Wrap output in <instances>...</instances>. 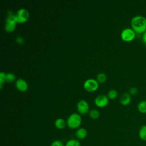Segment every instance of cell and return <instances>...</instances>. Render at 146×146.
<instances>
[{
    "label": "cell",
    "mask_w": 146,
    "mask_h": 146,
    "mask_svg": "<svg viewBox=\"0 0 146 146\" xmlns=\"http://www.w3.org/2000/svg\"><path fill=\"white\" fill-rule=\"evenodd\" d=\"M132 29L136 33H143L146 31V18L142 15H136L131 20Z\"/></svg>",
    "instance_id": "cell-1"
},
{
    "label": "cell",
    "mask_w": 146,
    "mask_h": 146,
    "mask_svg": "<svg viewBox=\"0 0 146 146\" xmlns=\"http://www.w3.org/2000/svg\"><path fill=\"white\" fill-rule=\"evenodd\" d=\"M67 125L71 129H78L82 123V117L77 113H71L67 118Z\"/></svg>",
    "instance_id": "cell-2"
},
{
    "label": "cell",
    "mask_w": 146,
    "mask_h": 146,
    "mask_svg": "<svg viewBox=\"0 0 146 146\" xmlns=\"http://www.w3.org/2000/svg\"><path fill=\"white\" fill-rule=\"evenodd\" d=\"M17 22V21L16 20L15 14H13L11 11H9V14L5 20V30L7 33L13 32L15 29Z\"/></svg>",
    "instance_id": "cell-3"
},
{
    "label": "cell",
    "mask_w": 146,
    "mask_h": 146,
    "mask_svg": "<svg viewBox=\"0 0 146 146\" xmlns=\"http://www.w3.org/2000/svg\"><path fill=\"white\" fill-rule=\"evenodd\" d=\"M136 36V33L131 28H125L121 33V38L125 42H131Z\"/></svg>",
    "instance_id": "cell-4"
},
{
    "label": "cell",
    "mask_w": 146,
    "mask_h": 146,
    "mask_svg": "<svg viewBox=\"0 0 146 146\" xmlns=\"http://www.w3.org/2000/svg\"><path fill=\"white\" fill-rule=\"evenodd\" d=\"M83 87L87 91L94 92L98 89L99 87V83L96 79L90 78L84 82Z\"/></svg>",
    "instance_id": "cell-5"
},
{
    "label": "cell",
    "mask_w": 146,
    "mask_h": 146,
    "mask_svg": "<svg viewBox=\"0 0 146 146\" xmlns=\"http://www.w3.org/2000/svg\"><path fill=\"white\" fill-rule=\"evenodd\" d=\"M17 22L22 23L25 22L29 18V13L27 9L25 8L19 9L15 14Z\"/></svg>",
    "instance_id": "cell-6"
},
{
    "label": "cell",
    "mask_w": 146,
    "mask_h": 146,
    "mask_svg": "<svg viewBox=\"0 0 146 146\" xmlns=\"http://www.w3.org/2000/svg\"><path fill=\"white\" fill-rule=\"evenodd\" d=\"M94 103L96 106L99 107H103L108 104V98L106 95L100 94L95 98Z\"/></svg>",
    "instance_id": "cell-7"
},
{
    "label": "cell",
    "mask_w": 146,
    "mask_h": 146,
    "mask_svg": "<svg viewBox=\"0 0 146 146\" xmlns=\"http://www.w3.org/2000/svg\"><path fill=\"white\" fill-rule=\"evenodd\" d=\"M77 110L78 112L82 115H84L89 111V105L85 100H80L77 103Z\"/></svg>",
    "instance_id": "cell-8"
},
{
    "label": "cell",
    "mask_w": 146,
    "mask_h": 146,
    "mask_svg": "<svg viewBox=\"0 0 146 146\" xmlns=\"http://www.w3.org/2000/svg\"><path fill=\"white\" fill-rule=\"evenodd\" d=\"M15 84L16 88L21 92H25L28 88V84L27 82L22 78L17 79Z\"/></svg>",
    "instance_id": "cell-9"
},
{
    "label": "cell",
    "mask_w": 146,
    "mask_h": 146,
    "mask_svg": "<svg viewBox=\"0 0 146 146\" xmlns=\"http://www.w3.org/2000/svg\"><path fill=\"white\" fill-rule=\"evenodd\" d=\"M87 135V131L86 128L83 127H80L77 129L75 132V136L78 140H83Z\"/></svg>",
    "instance_id": "cell-10"
},
{
    "label": "cell",
    "mask_w": 146,
    "mask_h": 146,
    "mask_svg": "<svg viewBox=\"0 0 146 146\" xmlns=\"http://www.w3.org/2000/svg\"><path fill=\"white\" fill-rule=\"evenodd\" d=\"M131 101V95L129 93L125 92L123 93L120 98V102L123 106L128 105Z\"/></svg>",
    "instance_id": "cell-11"
},
{
    "label": "cell",
    "mask_w": 146,
    "mask_h": 146,
    "mask_svg": "<svg viewBox=\"0 0 146 146\" xmlns=\"http://www.w3.org/2000/svg\"><path fill=\"white\" fill-rule=\"evenodd\" d=\"M67 124L66 121L62 118H58L54 122L55 127L59 129H63L66 127Z\"/></svg>",
    "instance_id": "cell-12"
},
{
    "label": "cell",
    "mask_w": 146,
    "mask_h": 146,
    "mask_svg": "<svg viewBox=\"0 0 146 146\" xmlns=\"http://www.w3.org/2000/svg\"><path fill=\"white\" fill-rule=\"evenodd\" d=\"M138 111L143 113H146V100H142L140 102L137 104Z\"/></svg>",
    "instance_id": "cell-13"
},
{
    "label": "cell",
    "mask_w": 146,
    "mask_h": 146,
    "mask_svg": "<svg viewBox=\"0 0 146 146\" xmlns=\"http://www.w3.org/2000/svg\"><path fill=\"white\" fill-rule=\"evenodd\" d=\"M65 146H80V143L78 139H72L66 142Z\"/></svg>",
    "instance_id": "cell-14"
},
{
    "label": "cell",
    "mask_w": 146,
    "mask_h": 146,
    "mask_svg": "<svg viewBox=\"0 0 146 146\" xmlns=\"http://www.w3.org/2000/svg\"><path fill=\"white\" fill-rule=\"evenodd\" d=\"M106 79H107L106 75L103 72H100L97 74L96 80L98 81V83H102L106 80Z\"/></svg>",
    "instance_id": "cell-15"
},
{
    "label": "cell",
    "mask_w": 146,
    "mask_h": 146,
    "mask_svg": "<svg viewBox=\"0 0 146 146\" xmlns=\"http://www.w3.org/2000/svg\"><path fill=\"white\" fill-rule=\"evenodd\" d=\"M139 136L141 140L146 141V125H143L140 129Z\"/></svg>",
    "instance_id": "cell-16"
},
{
    "label": "cell",
    "mask_w": 146,
    "mask_h": 146,
    "mask_svg": "<svg viewBox=\"0 0 146 146\" xmlns=\"http://www.w3.org/2000/svg\"><path fill=\"white\" fill-rule=\"evenodd\" d=\"M89 116L91 118L93 119H96L99 117L100 113L98 110L95 109H92L89 111Z\"/></svg>",
    "instance_id": "cell-17"
},
{
    "label": "cell",
    "mask_w": 146,
    "mask_h": 146,
    "mask_svg": "<svg viewBox=\"0 0 146 146\" xmlns=\"http://www.w3.org/2000/svg\"><path fill=\"white\" fill-rule=\"evenodd\" d=\"M117 95H118L117 91L114 89H112L108 91L107 94V96L108 98L111 99H113L117 96Z\"/></svg>",
    "instance_id": "cell-18"
},
{
    "label": "cell",
    "mask_w": 146,
    "mask_h": 146,
    "mask_svg": "<svg viewBox=\"0 0 146 146\" xmlns=\"http://www.w3.org/2000/svg\"><path fill=\"white\" fill-rule=\"evenodd\" d=\"M15 79V75L12 72H8L6 74V81L9 83L13 82Z\"/></svg>",
    "instance_id": "cell-19"
},
{
    "label": "cell",
    "mask_w": 146,
    "mask_h": 146,
    "mask_svg": "<svg viewBox=\"0 0 146 146\" xmlns=\"http://www.w3.org/2000/svg\"><path fill=\"white\" fill-rule=\"evenodd\" d=\"M6 81V74L4 72H0V88L2 89L3 82Z\"/></svg>",
    "instance_id": "cell-20"
},
{
    "label": "cell",
    "mask_w": 146,
    "mask_h": 146,
    "mask_svg": "<svg viewBox=\"0 0 146 146\" xmlns=\"http://www.w3.org/2000/svg\"><path fill=\"white\" fill-rule=\"evenodd\" d=\"M51 146H65V145H64V143H63L62 141L60 140H55L51 143Z\"/></svg>",
    "instance_id": "cell-21"
},
{
    "label": "cell",
    "mask_w": 146,
    "mask_h": 146,
    "mask_svg": "<svg viewBox=\"0 0 146 146\" xmlns=\"http://www.w3.org/2000/svg\"><path fill=\"white\" fill-rule=\"evenodd\" d=\"M137 92H138V90H137V88L136 87H131L129 89L128 93L130 95H136L137 94Z\"/></svg>",
    "instance_id": "cell-22"
},
{
    "label": "cell",
    "mask_w": 146,
    "mask_h": 146,
    "mask_svg": "<svg viewBox=\"0 0 146 146\" xmlns=\"http://www.w3.org/2000/svg\"><path fill=\"white\" fill-rule=\"evenodd\" d=\"M15 41L17 43H18V44H23L24 43V39L22 37L20 36H17L15 38Z\"/></svg>",
    "instance_id": "cell-23"
},
{
    "label": "cell",
    "mask_w": 146,
    "mask_h": 146,
    "mask_svg": "<svg viewBox=\"0 0 146 146\" xmlns=\"http://www.w3.org/2000/svg\"><path fill=\"white\" fill-rule=\"evenodd\" d=\"M142 41L146 45V31L143 33L142 35Z\"/></svg>",
    "instance_id": "cell-24"
}]
</instances>
